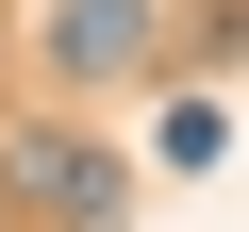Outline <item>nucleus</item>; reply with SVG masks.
<instances>
[{"label": "nucleus", "instance_id": "nucleus-1", "mask_svg": "<svg viewBox=\"0 0 249 232\" xmlns=\"http://www.w3.org/2000/svg\"><path fill=\"white\" fill-rule=\"evenodd\" d=\"M0 166H17V199H34V215H67V232H116V166H100L83 133H17Z\"/></svg>", "mask_w": 249, "mask_h": 232}, {"label": "nucleus", "instance_id": "nucleus-3", "mask_svg": "<svg viewBox=\"0 0 249 232\" xmlns=\"http://www.w3.org/2000/svg\"><path fill=\"white\" fill-rule=\"evenodd\" d=\"M150 149H166L183 182H216V166H232V116H216V99H166V116H150Z\"/></svg>", "mask_w": 249, "mask_h": 232}, {"label": "nucleus", "instance_id": "nucleus-2", "mask_svg": "<svg viewBox=\"0 0 249 232\" xmlns=\"http://www.w3.org/2000/svg\"><path fill=\"white\" fill-rule=\"evenodd\" d=\"M50 66L67 83H133L150 66V0H50Z\"/></svg>", "mask_w": 249, "mask_h": 232}]
</instances>
